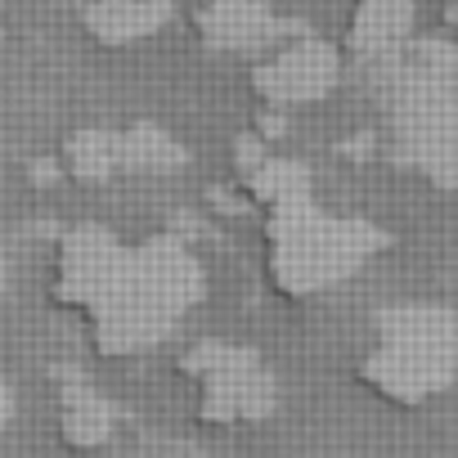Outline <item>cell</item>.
<instances>
[{
	"label": "cell",
	"mask_w": 458,
	"mask_h": 458,
	"mask_svg": "<svg viewBox=\"0 0 458 458\" xmlns=\"http://www.w3.org/2000/svg\"><path fill=\"white\" fill-rule=\"evenodd\" d=\"M207 297L202 261L171 234L131 243V257L113 293L81 319V333L99 360H135L171 342Z\"/></svg>",
	"instance_id": "obj_1"
},
{
	"label": "cell",
	"mask_w": 458,
	"mask_h": 458,
	"mask_svg": "<svg viewBox=\"0 0 458 458\" xmlns=\"http://www.w3.org/2000/svg\"><path fill=\"white\" fill-rule=\"evenodd\" d=\"M382 248L386 234L373 220L333 211L315 193L261 211V279L284 306H306L346 288Z\"/></svg>",
	"instance_id": "obj_2"
},
{
	"label": "cell",
	"mask_w": 458,
	"mask_h": 458,
	"mask_svg": "<svg viewBox=\"0 0 458 458\" xmlns=\"http://www.w3.org/2000/svg\"><path fill=\"white\" fill-rule=\"evenodd\" d=\"M351 382L400 413L427 409L458 382V310L445 301H391L369 319Z\"/></svg>",
	"instance_id": "obj_3"
},
{
	"label": "cell",
	"mask_w": 458,
	"mask_h": 458,
	"mask_svg": "<svg viewBox=\"0 0 458 458\" xmlns=\"http://www.w3.org/2000/svg\"><path fill=\"white\" fill-rule=\"evenodd\" d=\"M189 418L207 431H248L279 413L284 386L261 351L229 337H193L175 355Z\"/></svg>",
	"instance_id": "obj_4"
},
{
	"label": "cell",
	"mask_w": 458,
	"mask_h": 458,
	"mask_svg": "<svg viewBox=\"0 0 458 458\" xmlns=\"http://www.w3.org/2000/svg\"><path fill=\"white\" fill-rule=\"evenodd\" d=\"M333 81H337V59L328 46H315V41L275 50L252 68V95L270 108H306L324 99Z\"/></svg>",
	"instance_id": "obj_5"
},
{
	"label": "cell",
	"mask_w": 458,
	"mask_h": 458,
	"mask_svg": "<svg viewBox=\"0 0 458 458\" xmlns=\"http://www.w3.org/2000/svg\"><path fill=\"white\" fill-rule=\"evenodd\" d=\"M113 436H117V404L104 391L86 386V382L64 386V395L55 400V440H59V449L99 454Z\"/></svg>",
	"instance_id": "obj_6"
},
{
	"label": "cell",
	"mask_w": 458,
	"mask_h": 458,
	"mask_svg": "<svg viewBox=\"0 0 458 458\" xmlns=\"http://www.w3.org/2000/svg\"><path fill=\"white\" fill-rule=\"evenodd\" d=\"M198 37L211 50H261L270 41V19L252 0H211L198 14Z\"/></svg>",
	"instance_id": "obj_7"
},
{
	"label": "cell",
	"mask_w": 458,
	"mask_h": 458,
	"mask_svg": "<svg viewBox=\"0 0 458 458\" xmlns=\"http://www.w3.org/2000/svg\"><path fill=\"white\" fill-rule=\"evenodd\" d=\"M239 189H243L261 211H270V207H279V202H293V198H301V193H315V175H310L306 162H297V157H288V153H261V157H252L248 166L239 162Z\"/></svg>",
	"instance_id": "obj_8"
},
{
	"label": "cell",
	"mask_w": 458,
	"mask_h": 458,
	"mask_svg": "<svg viewBox=\"0 0 458 458\" xmlns=\"http://www.w3.org/2000/svg\"><path fill=\"white\" fill-rule=\"evenodd\" d=\"M409 32V5L404 0H360L351 28H346V50L355 55H382Z\"/></svg>",
	"instance_id": "obj_9"
},
{
	"label": "cell",
	"mask_w": 458,
	"mask_h": 458,
	"mask_svg": "<svg viewBox=\"0 0 458 458\" xmlns=\"http://www.w3.org/2000/svg\"><path fill=\"white\" fill-rule=\"evenodd\" d=\"M157 23H162L157 0H104V5L90 10V32L108 46L140 41V37L157 32Z\"/></svg>",
	"instance_id": "obj_10"
},
{
	"label": "cell",
	"mask_w": 458,
	"mask_h": 458,
	"mask_svg": "<svg viewBox=\"0 0 458 458\" xmlns=\"http://www.w3.org/2000/svg\"><path fill=\"white\" fill-rule=\"evenodd\" d=\"M14 418H19V391H14L5 377H0V436L14 427Z\"/></svg>",
	"instance_id": "obj_11"
}]
</instances>
